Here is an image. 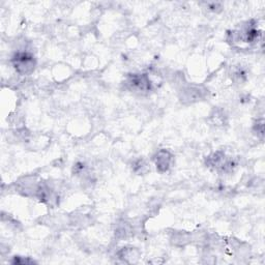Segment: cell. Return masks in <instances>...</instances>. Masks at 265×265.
I'll return each mask as SVG.
<instances>
[{"label": "cell", "instance_id": "6da1fadb", "mask_svg": "<svg viewBox=\"0 0 265 265\" xmlns=\"http://www.w3.org/2000/svg\"><path fill=\"white\" fill-rule=\"evenodd\" d=\"M12 66L20 75H30L35 68V59L28 52H18L11 59Z\"/></svg>", "mask_w": 265, "mask_h": 265}, {"label": "cell", "instance_id": "7a4b0ae2", "mask_svg": "<svg viewBox=\"0 0 265 265\" xmlns=\"http://www.w3.org/2000/svg\"><path fill=\"white\" fill-rule=\"evenodd\" d=\"M127 84L130 89L134 91L146 92L151 89V82L145 74L130 76Z\"/></svg>", "mask_w": 265, "mask_h": 265}, {"label": "cell", "instance_id": "3957f363", "mask_svg": "<svg viewBox=\"0 0 265 265\" xmlns=\"http://www.w3.org/2000/svg\"><path fill=\"white\" fill-rule=\"evenodd\" d=\"M207 164L210 167H213L214 169L217 170H227L229 167H231L232 165V162L228 161L226 159L225 155L223 153H216L211 155L208 159H207Z\"/></svg>", "mask_w": 265, "mask_h": 265}, {"label": "cell", "instance_id": "277c9868", "mask_svg": "<svg viewBox=\"0 0 265 265\" xmlns=\"http://www.w3.org/2000/svg\"><path fill=\"white\" fill-rule=\"evenodd\" d=\"M171 162H172V155L165 149L160 150L155 157L156 166L160 172L168 171L171 165Z\"/></svg>", "mask_w": 265, "mask_h": 265}, {"label": "cell", "instance_id": "5b68a950", "mask_svg": "<svg viewBox=\"0 0 265 265\" xmlns=\"http://www.w3.org/2000/svg\"><path fill=\"white\" fill-rule=\"evenodd\" d=\"M202 96V91L199 90V88H193L188 87L183 91V100H188V102H196V100L200 99Z\"/></svg>", "mask_w": 265, "mask_h": 265}]
</instances>
